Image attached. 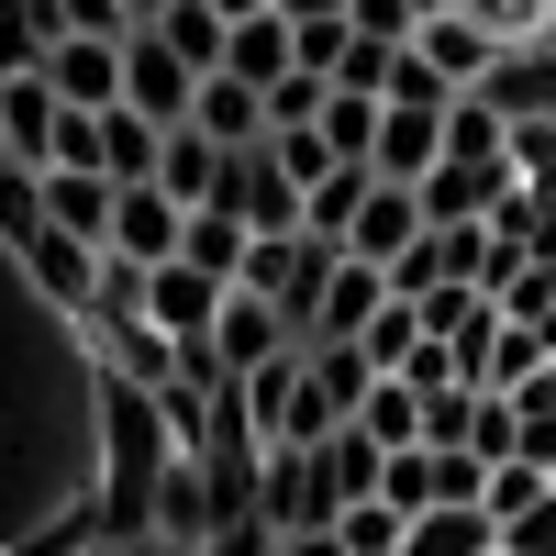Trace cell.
I'll return each instance as SVG.
<instances>
[{
	"mask_svg": "<svg viewBox=\"0 0 556 556\" xmlns=\"http://www.w3.org/2000/svg\"><path fill=\"white\" fill-rule=\"evenodd\" d=\"M334 267H345V245H323V235H278V245H256V256H245V290H256V301H278V312H290V334L312 345Z\"/></svg>",
	"mask_w": 556,
	"mask_h": 556,
	"instance_id": "1",
	"label": "cell"
},
{
	"mask_svg": "<svg viewBox=\"0 0 556 556\" xmlns=\"http://www.w3.org/2000/svg\"><path fill=\"white\" fill-rule=\"evenodd\" d=\"M212 212H235L256 245H278V235H312V190L290 167H278V146H245L235 167H223V201Z\"/></svg>",
	"mask_w": 556,
	"mask_h": 556,
	"instance_id": "2",
	"label": "cell"
},
{
	"mask_svg": "<svg viewBox=\"0 0 556 556\" xmlns=\"http://www.w3.org/2000/svg\"><path fill=\"white\" fill-rule=\"evenodd\" d=\"M123 101L146 112L156 134H178V123H201V67L178 56L156 23H134V34H123Z\"/></svg>",
	"mask_w": 556,
	"mask_h": 556,
	"instance_id": "3",
	"label": "cell"
},
{
	"mask_svg": "<svg viewBox=\"0 0 556 556\" xmlns=\"http://www.w3.org/2000/svg\"><path fill=\"white\" fill-rule=\"evenodd\" d=\"M23 267H34V290L56 301L67 323H89V312H101V290H112V256H101V245H78V235H56V223L23 245Z\"/></svg>",
	"mask_w": 556,
	"mask_h": 556,
	"instance_id": "4",
	"label": "cell"
},
{
	"mask_svg": "<svg viewBox=\"0 0 556 556\" xmlns=\"http://www.w3.org/2000/svg\"><path fill=\"white\" fill-rule=\"evenodd\" d=\"M468 101H490L501 123H556V34H534V45H501V67L468 89Z\"/></svg>",
	"mask_w": 556,
	"mask_h": 556,
	"instance_id": "5",
	"label": "cell"
},
{
	"mask_svg": "<svg viewBox=\"0 0 556 556\" xmlns=\"http://www.w3.org/2000/svg\"><path fill=\"white\" fill-rule=\"evenodd\" d=\"M0 146H12L34 178L56 167V146H67V101H56V78L45 67H23V78H0Z\"/></svg>",
	"mask_w": 556,
	"mask_h": 556,
	"instance_id": "6",
	"label": "cell"
},
{
	"mask_svg": "<svg viewBox=\"0 0 556 556\" xmlns=\"http://www.w3.org/2000/svg\"><path fill=\"white\" fill-rule=\"evenodd\" d=\"M223 278H201V267H156L146 278V312H156V334L178 345V356H212V323H223Z\"/></svg>",
	"mask_w": 556,
	"mask_h": 556,
	"instance_id": "7",
	"label": "cell"
},
{
	"mask_svg": "<svg viewBox=\"0 0 556 556\" xmlns=\"http://www.w3.org/2000/svg\"><path fill=\"white\" fill-rule=\"evenodd\" d=\"M178 245H190V212H178L167 190H156V178H146V190H123V212H112V267H178Z\"/></svg>",
	"mask_w": 556,
	"mask_h": 556,
	"instance_id": "8",
	"label": "cell"
},
{
	"mask_svg": "<svg viewBox=\"0 0 556 556\" xmlns=\"http://www.w3.org/2000/svg\"><path fill=\"white\" fill-rule=\"evenodd\" d=\"M424 235H434V223H424V190H412V178H379V190H367V212H356V235H345V256L401 267Z\"/></svg>",
	"mask_w": 556,
	"mask_h": 556,
	"instance_id": "9",
	"label": "cell"
},
{
	"mask_svg": "<svg viewBox=\"0 0 556 556\" xmlns=\"http://www.w3.org/2000/svg\"><path fill=\"white\" fill-rule=\"evenodd\" d=\"M67 112H123V34H67L56 56H45Z\"/></svg>",
	"mask_w": 556,
	"mask_h": 556,
	"instance_id": "10",
	"label": "cell"
},
{
	"mask_svg": "<svg viewBox=\"0 0 556 556\" xmlns=\"http://www.w3.org/2000/svg\"><path fill=\"white\" fill-rule=\"evenodd\" d=\"M212 356H223V379H245V367H267V356H301V334H290V312H278V301L235 290L223 323H212Z\"/></svg>",
	"mask_w": 556,
	"mask_h": 556,
	"instance_id": "11",
	"label": "cell"
},
{
	"mask_svg": "<svg viewBox=\"0 0 556 556\" xmlns=\"http://www.w3.org/2000/svg\"><path fill=\"white\" fill-rule=\"evenodd\" d=\"M445 112L456 101H390L379 112V178H412V190H424L445 167Z\"/></svg>",
	"mask_w": 556,
	"mask_h": 556,
	"instance_id": "12",
	"label": "cell"
},
{
	"mask_svg": "<svg viewBox=\"0 0 556 556\" xmlns=\"http://www.w3.org/2000/svg\"><path fill=\"white\" fill-rule=\"evenodd\" d=\"M112 212H123V178H101V167H45V223H56V235H78V245L112 256Z\"/></svg>",
	"mask_w": 556,
	"mask_h": 556,
	"instance_id": "13",
	"label": "cell"
},
{
	"mask_svg": "<svg viewBox=\"0 0 556 556\" xmlns=\"http://www.w3.org/2000/svg\"><path fill=\"white\" fill-rule=\"evenodd\" d=\"M412 56H424V67L456 89V101H468V89L501 67V34H490V23H468V12H434L424 34H412Z\"/></svg>",
	"mask_w": 556,
	"mask_h": 556,
	"instance_id": "14",
	"label": "cell"
},
{
	"mask_svg": "<svg viewBox=\"0 0 556 556\" xmlns=\"http://www.w3.org/2000/svg\"><path fill=\"white\" fill-rule=\"evenodd\" d=\"M212 534H223V501H212V468H201V456H178V468L156 479V545L201 556Z\"/></svg>",
	"mask_w": 556,
	"mask_h": 556,
	"instance_id": "15",
	"label": "cell"
},
{
	"mask_svg": "<svg viewBox=\"0 0 556 556\" xmlns=\"http://www.w3.org/2000/svg\"><path fill=\"white\" fill-rule=\"evenodd\" d=\"M312 468H323V513L345 523L356 501H379V490H390V445H367V434L345 424V434H323V445H312Z\"/></svg>",
	"mask_w": 556,
	"mask_h": 556,
	"instance_id": "16",
	"label": "cell"
},
{
	"mask_svg": "<svg viewBox=\"0 0 556 556\" xmlns=\"http://www.w3.org/2000/svg\"><path fill=\"white\" fill-rule=\"evenodd\" d=\"M401 290H390V267H367V256H345L334 267V290H323V323H312V345H367V323H379Z\"/></svg>",
	"mask_w": 556,
	"mask_h": 556,
	"instance_id": "17",
	"label": "cell"
},
{
	"mask_svg": "<svg viewBox=\"0 0 556 556\" xmlns=\"http://www.w3.org/2000/svg\"><path fill=\"white\" fill-rule=\"evenodd\" d=\"M523 178L513 167H468V156H445L424 178V223H501V201H513Z\"/></svg>",
	"mask_w": 556,
	"mask_h": 556,
	"instance_id": "18",
	"label": "cell"
},
{
	"mask_svg": "<svg viewBox=\"0 0 556 556\" xmlns=\"http://www.w3.org/2000/svg\"><path fill=\"white\" fill-rule=\"evenodd\" d=\"M223 167H235V156H223L201 123H178V134H167V156H156V190H167L178 212H212V201H223Z\"/></svg>",
	"mask_w": 556,
	"mask_h": 556,
	"instance_id": "19",
	"label": "cell"
},
{
	"mask_svg": "<svg viewBox=\"0 0 556 556\" xmlns=\"http://www.w3.org/2000/svg\"><path fill=\"white\" fill-rule=\"evenodd\" d=\"M290 67H301V23H290V12H256V23H235V56H223V78L278 89Z\"/></svg>",
	"mask_w": 556,
	"mask_h": 556,
	"instance_id": "20",
	"label": "cell"
},
{
	"mask_svg": "<svg viewBox=\"0 0 556 556\" xmlns=\"http://www.w3.org/2000/svg\"><path fill=\"white\" fill-rule=\"evenodd\" d=\"M201 134H212L223 156L267 146V89H245V78H201Z\"/></svg>",
	"mask_w": 556,
	"mask_h": 556,
	"instance_id": "21",
	"label": "cell"
},
{
	"mask_svg": "<svg viewBox=\"0 0 556 556\" xmlns=\"http://www.w3.org/2000/svg\"><path fill=\"white\" fill-rule=\"evenodd\" d=\"M245 256H256V235L235 212H190V245H178V267H201V278H223V290H245Z\"/></svg>",
	"mask_w": 556,
	"mask_h": 556,
	"instance_id": "22",
	"label": "cell"
},
{
	"mask_svg": "<svg viewBox=\"0 0 556 556\" xmlns=\"http://www.w3.org/2000/svg\"><path fill=\"white\" fill-rule=\"evenodd\" d=\"M156 156H167V134L146 123V112H101V178H123V190H146V178H156Z\"/></svg>",
	"mask_w": 556,
	"mask_h": 556,
	"instance_id": "23",
	"label": "cell"
},
{
	"mask_svg": "<svg viewBox=\"0 0 556 556\" xmlns=\"http://www.w3.org/2000/svg\"><path fill=\"white\" fill-rule=\"evenodd\" d=\"M156 34H167L201 78H223V56H235V23H223L212 0H167V12H156Z\"/></svg>",
	"mask_w": 556,
	"mask_h": 556,
	"instance_id": "24",
	"label": "cell"
},
{
	"mask_svg": "<svg viewBox=\"0 0 556 556\" xmlns=\"http://www.w3.org/2000/svg\"><path fill=\"white\" fill-rule=\"evenodd\" d=\"M356 434L390 445V456H412V445H424V390H412V379H379V390H367V412H356Z\"/></svg>",
	"mask_w": 556,
	"mask_h": 556,
	"instance_id": "25",
	"label": "cell"
},
{
	"mask_svg": "<svg viewBox=\"0 0 556 556\" xmlns=\"http://www.w3.org/2000/svg\"><path fill=\"white\" fill-rule=\"evenodd\" d=\"M401 556H501V523L479 513V501H468V513H424Z\"/></svg>",
	"mask_w": 556,
	"mask_h": 556,
	"instance_id": "26",
	"label": "cell"
},
{
	"mask_svg": "<svg viewBox=\"0 0 556 556\" xmlns=\"http://www.w3.org/2000/svg\"><path fill=\"white\" fill-rule=\"evenodd\" d=\"M445 156H468V167H513V123H501L490 101H456V112H445Z\"/></svg>",
	"mask_w": 556,
	"mask_h": 556,
	"instance_id": "27",
	"label": "cell"
},
{
	"mask_svg": "<svg viewBox=\"0 0 556 556\" xmlns=\"http://www.w3.org/2000/svg\"><path fill=\"white\" fill-rule=\"evenodd\" d=\"M367 190H379V167H334V178L312 190V235H323V245H345V235H356V212H367Z\"/></svg>",
	"mask_w": 556,
	"mask_h": 556,
	"instance_id": "28",
	"label": "cell"
},
{
	"mask_svg": "<svg viewBox=\"0 0 556 556\" xmlns=\"http://www.w3.org/2000/svg\"><path fill=\"white\" fill-rule=\"evenodd\" d=\"M379 112H390V101H367V89H334L323 134H334V156H345V167H379Z\"/></svg>",
	"mask_w": 556,
	"mask_h": 556,
	"instance_id": "29",
	"label": "cell"
},
{
	"mask_svg": "<svg viewBox=\"0 0 556 556\" xmlns=\"http://www.w3.org/2000/svg\"><path fill=\"white\" fill-rule=\"evenodd\" d=\"M424 345H434V334H424V301H390L379 323H367V356H379V379H401Z\"/></svg>",
	"mask_w": 556,
	"mask_h": 556,
	"instance_id": "30",
	"label": "cell"
},
{
	"mask_svg": "<svg viewBox=\"0 0 556 556\" xmlns=\"http://www.w3.org/2000/svg\"><path fill=\"white\" fill-rule=\"evenodd\" d=\"M334 534H345V556H401V545H412V513H390V501H356Z\"/></svg>",
	"mask_w": 556,
	"mask_h": 556,
	"instance_id": "31",
	"label": "cell"
},
{
	"mask_svg": "<svg viewBox=\"0 0 556 556\" xmlns=\"http://www.w3.org/2000/svg\"><path fill=\"white\" fill-rule=\"evenodd\" d=\"M45 12H56V45H67V34H134L123 0H45Z\"/></svg>",
	"mask_w": 556,
	"mask_h": 556,
	"instance_id": "32",
	"label": "cell"
},
{
	"mask_svg": "<svg viewBox=\"0 0 556 556\" xmlns=\"http://www.w3.org/2000/svg\"><path fill=\"white\" fill-rule=\"evenodd\" d=\"M356 34H379V45H412V34H424V0H356Z\"/></svg>",
	"mask_w": 556,
	"mask_h": 556,
	"instance_id": "33",
	"label": "cell"
},
{
	"mask_svg": "<svg viewBox=\"0 0 556 556\" xmlns=\"http://www.w3.org/2000/svg\"><path fill=\"white\" fill-rule=\"evenodd\" d=\"M290 23H356V0H278Z\"/></svg>",
	"mask_w": 556,
	"mask_h": 556,
	"instance_id": "34",
	"label": "cell"
},
{
	"mask_svg": "<svg viewBox=\"0 0 556 556\" xmlns=\"http://www.w3.org/2000/svg\"><path fill=\"white\" fill-rule=\"evenodd\" d=\"M212 12H223V23H256V12H278V0H212Z\"/></svg>",
	"mask_w": 556,
	"mask_h": 556,
	"instance_id": "35",
	"label": "cell"
},
{
	"mask_svg": "<svg viewBox=\"0 0 556 556\" xmlns=\"http://www.w3.org/2000/svg\"><path fill=\"white\" fill-rule=\"evenodd\" d=\"M123 12H134V23H156V12H167V0H123Z\"/></svg>",
	"mask_w": 556,
	"mask_h": 556,
	"instance_id": "36",
	"label": "cell"
},
{
	"mask_svg": "<svg viewBox=\"0 0 556 556\" xmlns=\"http://www.w3.org/2000/svg\"><path fill=\"white\" fill-rule=\"evenodd\" d=\"M545 34H556V23H545Z\"/></svg>",
	"mask_w": 556,
	"mask_h": 556,
	"instance_id": "37",
	"label": "cell"
}]
</instances>
